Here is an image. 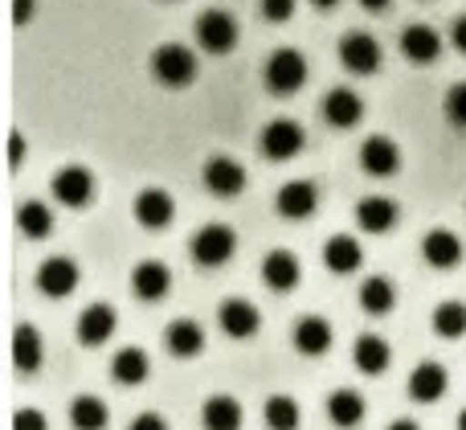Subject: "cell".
I'll use <instances>...</instances> for the list:
<instances>
[{
	"label": "cell",
	"mask_w": 466,
	"mask_h": 430,
	"mask_svg": "<svg viewBox=\"0 0 466 430\" xmlns=\"http://www.w3.org/2000/svg\"><path fill=\"white\" fill-rule=\"evenodd\" d=\"M197 54L188 46H177V41H168V46H156L152 49V78L160 82V87H188V82L197 78Z\"/></svg>",
	"instance_id": "obj_1"
},
{
	"label": "cell",
	"mask_w": 466,
	"mask_h": 430,
	"mask_svg": "<svg viewBox=\"0 0 466 430\" xmlns=\"http://www.w3.org/2000/svg\"><path fill=\"white\" fill-rule=\"evenodd\" d=\"M193 33L205 54H229V49L238 46V16L226 13V8H205V13L197 16Z\"/></svg>",
	"instance_id": "obj_2"
},
{
	"label": "cell",
	"mask_w": 466,
	"mask_h": 430,
	"mask_svg": "<svg viewBox=\"0 0 466 430\" xmlns=\"http://www.w3.org/2000/svg\"><path fill=\"white\" fill-rule=\"evenodd\" d=\"M303 82H307V57L299 49L282 46L266 57V87L274 95H295V90H303Z\"/></svg>",
	"instance_id": "obj_3"
},
{
	"label": "cell",
	"mask_w": 466,
	"mask_h": 430,
	"mask_svg": "<svg viewBox=\"0 0 466 430\" xmlns=\"http://www.w3.org/2000/svg\"><path fill=\"white\" fill-rule=\"evenodd\" d=\"M33 283H37V292L46 295V300H66V295L78 292L82 271H78V262H74L70 254H54V259H46L37 267Z\"/></svg>",
	"instance_id": "obj_4"
},
{
	"label": "cell",
	"mask_w": 466,
	"mask_h": 430,
	"mask_svg": "<svg viewBox=\"0 0 466 430\" xmlns=\"http://www.w3.org/2000/svg\"><path fill=\"white\" fill-rule=\"evenodd\" d=\"M303 144H307L303 123H295V119H270L262 128V136H258V152L266 160H295L303 152Z\"/></svg>",
	"instance_id": "obj_5"
},
{
	"label": "cell",
	"mask_w": 466,
	"mask_h": 430,
	"mask_svg": "<svg viewBox=\"0 0 466 430\" xmlns=\"http://www.w3.org/2000/svg\"><path fill=\"white\" fill-rule=\"evenodd\" d=\"M188 251H193V259L201 262V267H221V262H229L233 251H238V234H233L229 226H221V221H209L205 230L193 234Z\"/></svg>",
	"instance_id": "obj_6"
},
{
	"label": "cell",
	"mask_w": 466,
	"mask_h": 430,
	"mask_svg": "<svg viewBox=\"0 0 466 430\" xmlns=\"http://www.w3.org/2000/svg\"><path fill=\"white\" fill-rule=\"evenodd\" d=\"M246 164L233 160V156H209L205 160V189L221 201H233V197L246 193Z\"/></svg>",
	"instance_id": "obj_7"
},
{
	"label": "cell",
	"mask_w": 466,
	"mask_h": 430,
	"mask_svg": "<svg viewBox=\"0 0 466 430\" xmlns=\"http://www.w3.org/2000/svg\"><path fill=\"white\" fill-rule=\"evenodd\" d=\"M339 66L352 74H377L380 70V41L364 29H352L339 37Z\"/></svg>",
	"instance_id": "obj_8"
},
{
	"label": "cell",
	"mask_w": 466,
	"mask_h": 430,
	"mask_svg": "<svg viewBox=\"0 0 466 430\" xmlns=\"http://www.w3.org/2000/svg\"><path fill=\"white\" fill-rule=\"evenodd\" d=\"M54 197L66 205V210H86L90 197H95V177L82 164H66V169L54 172Z\"/></svg>",
	"instance_id": "obj_9"
},
{
	"label": "cell",
	"mask_w": 466,
	"mask_h": 430,
	"mask_svg": "<svg viewBox=\"0 0 466 430\" xmlns=\"http://www.w3.org/2000/svg\"><path fill=\"white\" fill-rule=\"evenodd\" d=\"M131 213H136V221H139L144 230H168L172 218H177V201H172L168 189L147 185V189H139V197H136V205H131Z\"/></svg>",
	"instance_id": "obj_10"
},
{
	"label": "cell",
	"mask_w": 466,
	"mask_h": 430,
	"mask_svg": "<svg viewBox=\"0 0 466 430\" xmlns=\"http://www.w3.org/2000/svg\"><path fill=\"white\" fill-rule=\"evenodd\" d=\"M218 328L229 336V341H249V336L262 328V312H258L249 300L229 295V300L218 308Z\"/></svg>",
	"instance_id": "obj_11"
},
{
	"label": "cell",
	"mask_w": 466,
	"mask_h": 430,
	"mask_svg": "<svg viewBox=\"0 0 466 430\" xmlns=\"http://www.w3.org/2000/svg\"><path fill=\"white\" fill-rule=\"evenodd\" d=\"M274 205H279V213L287 221H307L319 210V189H315V180H287L279 189V197H274Z\"/></svg>",
	"instance_id": "obj_12"
},
{
	"label": "cell",
	"mask_w": 466,
	"mask_h": 430,
	"mask_svg": "<svg viewBox=\"0 0 466 430\" xmlns=\"http://www.w3.org/2000/svg\"><path fill=\"white\" fill-rule=\"evenodd\" d=\"M446 390H451V374H446V365H438V361H421V365H413V374H410V398L413 402L434 406V402H442Z\"/></svg>",
	"instance_id": "obj_13"
},
{
	"label": "cell",
	"mask_w": 466,
	"mask_h": 430,
	"mask_svg": "<svg viewBox=\"0 0 466 430\" xmlns=\"http://www.w3.org/2000/svg\"><path fill=\"white\" fill-rule=\"evenodd\" d=\"M319 115L331 123V128L348 131V128H356V123L364 119V103H360V95H356V90L336 87V90H328V95H323Z\"/></svg>",
	"instance_id": "obj_14"
},
{
	"label": "cell",
	"mask_w": 466,
	"mask_h": 430,
	"mask_svg": "<svg viewBox=\"0 0 466 430\" xmlns=\"http://www.w3.org/2000/svg\"><path fill=\"white\" fill-rule=\"evenodd\" d=\"M299 279H303V267H299V254L295 251H270L262 259V283L270 287V292H295Z\"/></svg>",
	"instance_id": "obj_15"
},
{
	"label": "cell",
	"mask_w": 466,
	"mask_h": 430,
	"mask_svg": "<svg viewBox=\"0 0 466 430\" xmlns=\"http://www.w3.org/2000/svg\"><path fill=\"white\" fill-rule=\"evenodd\" d=\"M421 259H426L434 271H454V267L462 262V242H459V234H454V230H446V226L430 230V234L421 238Z\"/></svg>",
	"instance_id": "obj_16"
},
{
	"label": "cell",
	"mask_w": 466,
	"mask_h": 430,
	"mask_svg": "<svg viewBox=\"0 0 466 430\" xmlns=\"http://www.w3.org/2000/svg\"><path fill=\"white\" fill-rule=\"evenodd\" d=\"M115 328H119V316H115L111 303H90L78 316V341L86 349H98V344H106L115 336Z\"/></svg>",
	"instance_id": "obj_17"
},
{
	"label": "cell",
	"mask_w": 466,
	"mask_h": 430,
	"mask_svg": "<svg viewBox=\"0 0 466 430\" xmlns=\"http://www.w3.org/2000/svg\"><path fill=\"white\" fill-rule=\"evenodd\" d=\"M360 169L369 172V177H393V172L401 169V148L389 136H369L360 144Z\"/></svg>",
	"instance_id": "obj_18"
},
{
	"label": "cell",
	"mask_w": 466,
	"mask_h": 430,
	"mask_svg": "<svg viewBox=\"0 0 466 430\" xmlns=\"http://www.w3.org/2000/svg\"><path fill=\"white\" fill-rule=\"evenodd\" d=\"M401 54L418 66H434L442 57V33L434 25H410L401 33Z\"/></svg>",
	"instance_id": "obj_19"
},
{
	"label": "cell",
	"mask_w": 466,
	"mask_h": 430,
	"mask_svg": "<svg viewBox=\"0 0 466 430\" xmlns=\"http://www.w3.org/2000/svg\"><path fill=\"white\" fill-rule=\"evenodd\" d=\"M131 292H136L144 303L164 300V295L172 292V271L156 259H144L136 271H131Z\"/></svg>",
	"instance_id": "obj_20"
},
{
	"label": "cell",
	"mask_w": 466,
	"mask_h": 430,
	"mask_svg": "<svg viewBox=\"0 0 466 430\" xmlns=\"http://www.w3.org/2000/svg\"><path fill=\"white\" fill-rule=\"evenodd\" d=\"M290 344L303 357H323L331 349V324L323 316H299L295 328H290Z\"/></svg>",
	"instance_id": "obj_21"
},
{
	"label": "cell",
	"mask_w": 466,
	"mask_h": 430,
	"mask_svg": "<svg viewBox=\"0 0 466 430\" xmlns=\"http://www.w3.org/2000/svg\"><path fill=\"white\" fill-rule=\"evenodd\" d=\"M397 218H401V210L380 193L360 197V205H356V226H360L364 234H389V230L397 226Z\"/></svg>",
	"instance_id": "obj_22"
},
{
	"label": "cell",
	"mask_w": 466,
	"mask_h": 430,
	"mask_svg": "<svg viewBox=\"0 0 466 430\" xmlns=\"http://www.w3.org/2000/svg\"><path fill=\"white\" fill-rule=\"evenodd\" d=\"M164 349H168L177 361L197 357V353L205 349V328L197 324V320H188V316L172 320V324L164 328Z\"/></svg>",
	"instance_id": "obj_23"
},
{
	"label": "cell",
	"mask_w": 466,
	"mask_h": 430,
	"mask_svg": "<svg viewBox=\"0 0 466 430\" xmlns=\"http://www.w3.org/2000/svg\"><path fill=\"white\" fill-rule=\"evenodd\" d=\"M389 361H393V349H389L385 336H377V333L356 336V344H352V365L360 369V374L380 377V374L389 369Z\"/></svg>",
	"instance_id": "obj_24"
},
{
	"label": "cell",
	"mask_w": 466,
	"mask_h": 430,
	"mask_svg": "<svg viewBox=\"0 0 466 430\" xmlns=\"http://www.w3.org/2000/svg\"><path fill=\"white\" fill-rule=\"evenodd\" d=\"M360 262H364V251L352 234H331L323 242V267L331 275H352V271H360Z\"/></svg>",
	"instance_id": "obj_25"
},
{
	"label": "cell",
	"mask_w": 466,
	"mask_h": 430,
	"mask_svg": "<svg viewBox=\"0 0 466 430\" xmlns=\"http://www.w3.org/2000/svg\"><path fill=\"white\" fill-rule=\"evenodd\" d=\"M323 415H328L331 426L356 430L364 423V415H369V406H364V398L356 390H336V394H328V402H323Z\"/></svg>",
	"instance_id": "obj_26"
},
{
	"label": "cell",
	"mask_w": 466,
	"mask_h": 430,
	"mask_svg": "<svg viewBox=\"0 0 466 430\" xmlns=\"http://www.w3.org/2000/svg\"><path fill=\"white\" fill-rule=\"evenodd\" d=\"M241 423H246V410H241V402L233 398V394H213V398H205V406H201L205 430H241Z\"/></svg>",
	"instance_id": "obj_27"
},
{
	"label": "cell",
	"mask_w": 466,
	"mask_h": 430,
	"mask_svg": "<svg viewBox=\"0 0 466 430\" xmlns=\"http://www.w3.org/2000/svg\"><path fill=\"white\" fill-rule=\"evenodd\" d=\"M13 361L21 374H37L41 361H46V341L33 324H16L13 328Z\"/></svg>",
	"instance_id": "obj_28"
},
{
	"label": "cell",
	"mask_w": 466,
	"mask_h": 430,
	"mask_svg": "<svg viewBox=\"0 0 466 430\" xmlns=\"http://www.w3.org/2000/svg\"><path fill=\"white\" fill-rule=\"evenodd\" d=\"M70 426L74 430H106L111 426V406L98 394H78L70 402Z\"/></svg>",
	"instance_id": "obj_29"
},
{
	"label": "cell",
	"mask_w": 466,
	"mask_h": 430,
	"mask_svg": "<svg viewBox=\"0 0 466 430\" xmlns=\"http://www.w3.org/2000/svg\"><path fill=\"white\" fill-rule=\"evenodd\" d=\"M356 300H360V308L369 312V316H389L397 303V287H393V279H385V275H369L360 283V292H356Z\"/></svg>",
	"instance_id": "obj_30"
},
{
	"label": "cell",
	"mask_w": 466,
	"mask_h": 430,
	"mask_svg": "<svg viewBox=\"0 0 466 430\" xmlns=\"http://www.w3.org/2000/svg\"><path fill=\"white\" fill-rule=\"evenodd\" d=\"M147 374H152V361H147L144 349H136V344H127V349L115 353L111 361V377L119 385H144Z\"/></svg>",
	"instance_id": "obj_31"
},
{
	"label": "cell",
	"mask_w": 466,
	"mask_h": 430,
	"mask_svg": "<svg viewBox=\"0 0 466 430\" xmlns=\"http://www.w3.org/2000/svg\"><path fill=\"white\" fill-rule=\"evenodd\" d=\"M262 423L270 430H299L303 426V410H299V402L290 394H270L262 402Z\"/></svg>",
	"instance_id": "obj_32"
},
{
	"label": "cell",
	"mask_w": 466,
	"mask_h": 430,
	"mask_svg": "<svg viewBox=\"0 0 466 430\" xmlns=\"http://www.w3.org/2000/svg\"><path fill=\"white\" fill-rule=\"evenodd\" d=\"M16 230H21L25 238H33V242L49 238V230H54V213H49V205L25 201L21 210H16Z\"/></svg>",
	"instance_id": "obj_33"
},
{
	"label": "cell",
	"mask_w": 466,
	"mask_h": 430,
	"mask_svg": "<svg viewBox=\"0 0 466 430\" xmlns=\"http://www.w3.org/2000/svg\"><path fill=\"white\" fill-rule=\"evenodd\" d=\"M430 324H434V333L442 336V341H459V336H466V303H459V300L438 303Z\"/></svg>",
	"instance_id": "obj_34"
},
{
	"label": "cell",
	"mask_w": 466,
	"mask_h": 430,
	"mask_svg": "<svg viewBox=\"0 0 466 430\" xmlns=\"http://www.w3.org/2000/svg\"><path fill=\"white\" fill-rule=\"evenodd\" d=\"M442 111H446V119H451L454 128H466V82H454V87L446 90Z\"/></svg>",
	"instance_id": "obj_35"
},
{
	"label": "cell",
	"mask_w": 466,
	"mask_h": 430,
	"mask_svg": "<svg viewBox=\"0 0 466 430\" xmlns=\"http://www.w3.org/2000/svg\"><path fill=\"white\" fill-rule=\"evenodd\" d=\"M258 13H262L266 21L282 25V21H290V16H295V0H258Z\"/></svg>",
	"instance_id": "obj_36"
},
{
	"label": "cell",
	"mask_w": 466,
	"mask_h": 430,
	"mask_svg": "<svg viewBox=\"0 0 466 430\" xmlns=\"http://www.w3.org/2000/svg\"><path fill=\"white\" fill-rule=\"evenodd\" d=\"M13 430H49V418L46 410H33V406H21L13 415Z\"/></svg>",
	"instance_id": "obj_37"
},
{
	"label": "cell",
	"mask_w": 466,
	"mask_h": 430,
	"mask_svg": "<svg viewBox=\"0 0 466 430\" xmlns=\"http://www.w3.org/2000/svg\"><path fill=\"white\" fill-rule=\"evenodd\" d=\"M127 430H168V418L156 415V410H144V415L131 418V426H127Z\"/></svg>",
	"instance_id": "obj_38"
},
{
	"label": "cell",
	"mask_w": 466,
	"mask_h": 430,
	"mask_svg": "<svg viewBox=\"0 0 466 430\" xmlns=\"http://www.w3.org/2000/svg\"><path fill=\"white\" fill-rule=\"evenodd\" d=\"M21 156H25V139H21V131H13L8 136V169H21Z\"/></svg>",
	"instance_id": "obj_39"
},
{
	"label": "cell",
	"mask_w": 466,
	"mask_h": 430,
	"mask_svg": "<svg viewBox=\"0 0 466 430\" xmlns=\"http://www.w3.org/2000/svg\"><path fill=\"white\" fill-rule=\"evenodd\" d=\"M451 41H454V49H459V54H466V13H462V16H454V25H451Z\"/></svg>",
	"instance_id": "obj_40"
},
{
	"label": "cell",
	"mask_w": 466,
	"mask_h": 430,
	"mask_svg": "<svg viewBox=\"0 0 466 430\" xmlns=\"http://www.w3.org/2000/svg\"><path fill=\"white\" fill-rule=\"evenodd\" d=\"M29 8H33V0H16V5H13V21L25 25V21H29Z\"/></svg>",
	"instance_id": "obj_41"
},
{
	"label": "cell",
	"mask_w": 466,
	"mask_h": 430,
	"mask_svg": "<svg viewBox=\"0 0 466 430\" xmlns=\"http://www.w3.org/2000/svg\"><path fill=\"white\" fill-rule=\"evenodd\" d=\"M385 430H421V426L413 423V418H393V423H389Z\"/></svg>",
	"instance_id": "obj_42"
},
{
	"label": "cell",
	"mask_w": 466,
	"mask_h": 430,
	"mask_svg": "<svg viewBox=\"0 0 466 430\" xmlns=\"http://www.w3.org/2000/svg\"><path fill=\"white\" fill-rule=\"evenodd\" d=\"M360 5L369 8V13H385V8H389V0H360Z\"/></svg>",
	"instance_id": "obj_43"
},
{
	"label": "cell",
	"mask_w": 466,
	"mask_h": 430,
	"mask_svg": "<svg viewBox=\"0 0 466 430\" xmlns=\"http://www.w3.org/2000/svg\"><path fill=\"white\" fill-rule=\"evenodd\" d=\"M311 5H315V8H336L339 0H311Z\"/></svg>",
	"instance_id": "obj_44"
},
{
	"label": "cell",
	"mask_w": 466,
	"mask_h": 430,
	"mask_svg": "<svg viewBox=\"0 0 466 430\" xmlns=\"http://www.w3.org/2000/svg\"><path fill=\"white\" fill-rule=\"evenodd\" d=\"M459 430H466V406L459 410Z\"/></svg>",
	"instance_id": "obj_45"
},
{
	"label": "cell",
	"mask_w": 466,
	"mask_h": 430,
	"mask_svg": "<svg viewBox=\"0 0 466 430\" xmlns=\"http://www.w3.org/2000/svg\"><path fill=\"white\" fill-rule=\"evenodd\" d=\"M164 5H168V0H164Z\"/></svg>",
	"instance_id": "obj_46"
}]
</instances>
